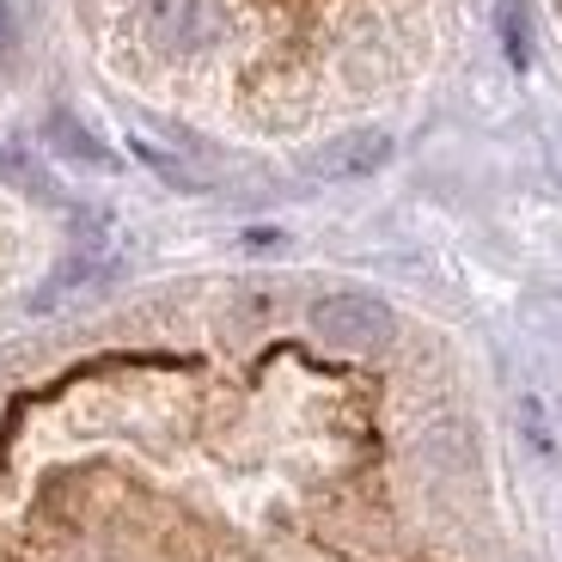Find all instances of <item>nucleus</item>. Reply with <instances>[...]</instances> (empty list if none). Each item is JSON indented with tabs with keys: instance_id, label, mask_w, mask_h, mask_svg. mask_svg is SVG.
<instances>
[{
	"instance_id": "f257e3e1",
	"label": "nucleus",
	"mask_w": 562,
	"mask_h": 562,
	"mask_svg": "<svg viewBox=\"0 0 562 562\" xmlns=\"http://www.w3.org/2000/svg\"><path fill=\"white\" fill-rule=\"evenodd\" d=\"M312 337L324 342V349H342V355H367V349H385V342L397 337V318L385 300L373 294H330L312 306Z\"/></svg>"
},
{
	"instance_id": "39448f33",
	"label": "nucleus",
	"mask_w": 562,
	"mask_h": 562,
	"mask_svg": "<svg viewBox=\"0 0 562 562\" xmlns=\"http://www.w3.org/2000/svg\"><path fill=\"white\" fill-rule=\"evenodd\" d=\"M43 140H49V154L68 159V166H86V171H116V154L104 147L92 128L80 123L74 111H56L49 123H43Z\"/></svg>"
},
{
	"instance_id": "7ed1b4c3",
	"label": "nucleus",
	"mask_w": 562,
	"mask_h": 562,
	"mask_svg": "<svg viewBox=\"0 0 562 562\" xmlns=\"http://www.w3.org/2000/svg\"><path fill=\"white\" fill-rule=\"evenodd\" d=\"M392 159V135L385 128H355V135H337V140H324L318 154H312V178H373V171Z\"/></svg>"
},
{
	"instance_id": "f03ea898",
	"label": "nucleus",
	"mask_w": 562,
	"mask_h": 562,
	"mask_svg": "<svg viewBox=\"0 0 562 562\" xmlns=\"http://www.w3.org/2000/svg\"><path fill=\"white\" fill-rule=\"evenodd\" d=\"M140 31L166 56H196V49H209L221 37V13H214V0H147Z\"/></svg>"
},
{
	"instance_id": "0eeeda50",
	"label": "nucleus",
	"mask_w": 562,
	"mask_h": 562,
	"mask_svg": "<svg viewBox=\"0 0 562 562\" xmlns=\"http://www.w3.org/2000/svg\"><path fill=\"white\" fill-rule=\"evenodd\" d=\"M135 154L147 159V166H154V171H159V178H166V183H178V190H202V183H209V178H202V171H190V166H183V159L159 154V147H147V140H135Z\"/></svg>"
},
{
	"instance_id": "20e7f679",
	"label": "nucleus",
	"mask_w": 562,
	"mask_h": 562,
	"mask_svg": "<svg viewBox=\"0 0 562 562\" xmlns=\"http://www.w3.org/2000/svg\"><path fill=\"white\" fill-rule=\"evenodd\" d=\"M111 269H116V239H111V233H86V239H74V251L56 263V276L43 281L37 312H49L56 300H68L74 288H92V281H104Z\"/></svg>"
},
{
	"instance_id": "6e6552de",
	"label": "nucleus",
	"mask_w": 562,
	"mask_h": 562,
	"mask_svg": "<svg viewBox=\"0 0 562 562\" xmlns=\"http://www.w3.org/2000/svg\"><path fill=\"white\" fill-rule=\"evenodd\" d=\"M502 37H507V56H514V68H526L532 43H526V7H520V0H507V7H502Z\"/></svg>"
},
{
	"instance_id": "423d86ee",
	"label": "nucleus",
	"mask_w": 562,
	"mask_h": 562,
	"mask_svg": "<svg viewBox=\"0 0 562 562\" xmlns=\"http://www.w3.org/2000/svg\"><path fill=\"white\" fill-rule=\"evenodd\" d=\"M0 183H13V190H25V196L56 202V183H49V171H43L37 159L25 154V147H0Z\"/></svg>"
}]
</instances>
